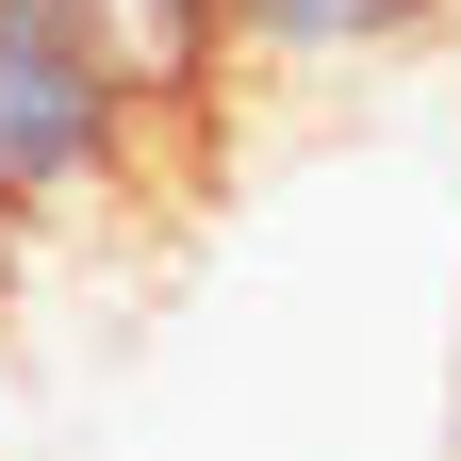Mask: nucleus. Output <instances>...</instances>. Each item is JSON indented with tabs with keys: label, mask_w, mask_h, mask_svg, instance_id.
I'll return each instance as SVG.
<instances>
[{
	"label": "nucleus",
	"mask_w": 461,
	"mask_h": 461,
	"mask_svg": "<svg viewBox=\"0 0 461 461\" xmlns=\"http://www.w3.org/2000/svg\"><path fill=\"white\" fill-rule=\"evenodd\" d=\"M461 0H214V67L248 83H346V67H395L429 50Z\"/></svg>",
	"instance_id": "nucleus-2"
},
{
	"label": "nucleus",
	"mask_w": 461,
	"mask_h": 461,
	"mask_svg": "<svg viewBox=\"0 0 461 461\" xmlns=\"http://www.w3.org/2000/svg\"><path fill=\"white\" fill-rule=\"evenodd\" d=\"M0 264H17V198H0Z\"/></svg>",
	"instance_id": "nucleus-3"
},
{
	"label": "nucleus",
	"mask_w": 461,
	"mask_h": 461,
	"mask_svg": "<svg viewBox=\"0 0 461 461\" xmlns=\"http://www.w3.org/2000/svg\"><path fill=\"white\" fill-rule=\"evenodd\" d=\"M132 132H149V67L115 33V0H0V198H17V230L115 198Z\"/></svg>",
	"instance_id": "nucleus-1"
}]
</instances>
